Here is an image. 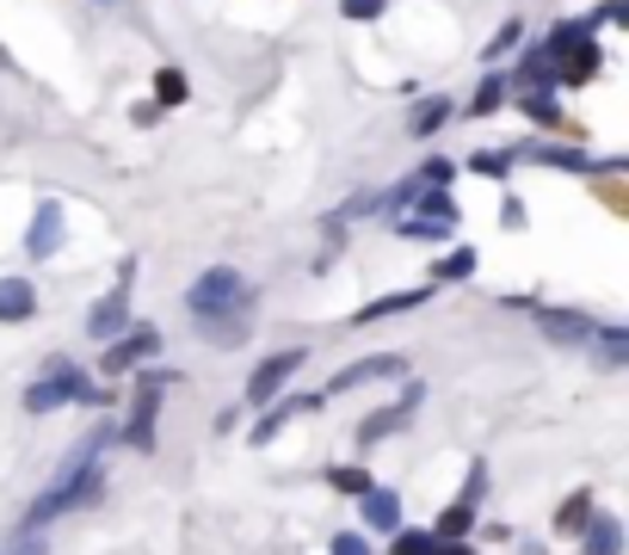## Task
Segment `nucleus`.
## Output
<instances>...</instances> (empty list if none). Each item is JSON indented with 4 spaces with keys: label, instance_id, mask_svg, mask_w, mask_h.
Returning <instances> with one entry per match:
<instances>
[{
    "label": "nucleus",
    "instance_id": "9b49d317",
    "mask_svg": "<svg viewBox=\"0 0 629 555\" xmlns=\"http://www.w3.org/2000/svg\"><path fill=\"white\" fill-rule=\"evenodd\" d=\"M87 333H94V340H118V333H130V296H124V284L94 309V315H87Z\"/></svg>",
    "mask_w": 629,
    "mask_h": 555
},
{
    "label": "nucleus",
    "instance_id": "58836bf2",
    "mask_svg": "<svg viewBox=\"0 0 629 555\" xmlns=\"http://www.w3.org/2000/svg\"><path fill=\"white\" fill-rule=\"evenodd\" d=\"M439 555H475L469 543H439Z\"/></svg>",
    "mask_w": 629,
    "mask_h": 555
},
{
    "label": "nucleus",
    "instance_id": "f257e3e1",
    "mask_svg": "<svg viewBox=\"0 0 629 555\" xmlns=\"http://www.w3.org/2000/svg\"><path fill=\"white\" fill-rule=\"evenodd\" d=\"M99 488H106V463H62V476L31 500L26 530L50 525V518H62V513H81L87 500H99Z\"/></svg>",
    "mask_w": 629,
    "mask_h": 555
},
{
    "label": "nucleus",
    "instance_id": "412c9836",
    "mask_svg": "<svg viewBox=\"0 0 629 555\" xmlns=\"http://www.w3.org/2000/svg\"><path fill=\"white\" fill-rule=\"evenodd\" d=\"M303 408H315V401H296V396H284V401H266V420H259L247 438H254V445H272V438H278V426H284V420H296Z\"/></svg>",
    "mask_w": 629,
    "mask_h": 555
},
{
    "label": "nucleus",
    "instance_id": "0eeeda50",
    "mask_svg": "<svg viewBox=\"0 0 629 555\" xmlns=\"http://www.w3.org/2000/svg\"><path fill=\"white\" fill-rule=\"evenodd\" d=\"M376 377H407V358H402V352H371V358H358L352 370L327 377V389H322V396L334 401V396H346V389H358V383H376Z\"/></svg>",
    "mask_w": 629,
    "mask_h": 555
},
{
    "label": "nucleus",
    "instance_id": "c85d7f7f",
    "mask_svg": "<svg viewBox=\"0 0 629 555\" xmlns=\"http://www.w3.org/2000/svg\"><path fill=\"white\" fill-rule=\"evenodd\" d=\"M420 198V179H402V185H389L383 198H376V216H395V211H407V204Z\"/></svg>",
    "mask_w": 629,
    "mask_h": 555
},
{
    "label": "nucleus",
    "instance_id": "20e7f679",
    "mask_svg": "<svg viewBox=\"0 0 629 555\" xmlns=\"http://www.w3.org/2000/svg\"><path fill=\"white\" fill-rule=\"evenodd\" d=\"M303 364H308V352H303V345H284V352L259 358V370L247 377V401H254V408L278 401V396H284V383H291V377H296Z\"/></svg>",
    "mask_w": 629,
    "mask_h": 555
},
{
    "label": "nucleus",
    "instance_id": "bb28decb",
    "mask_svg": "<svg viewBox=\"0 0 629 555\" xmlns=\"http://www.w3.org/2000/svg\"><path fill=\"white\" fill-rule=\"evenodd\" d=\"M439 124H451V99H426V106L407 118V130H414V136H432Z\"/></svg>",
    "mask_w": 629,
    "mask_h": 555
},
{
    "label": "nucleus",
    "instance_id": "4be33fe9",
    "mask_svg": "<svg viewBox=\"0 0 629 555\" xmlns=\"http://www.w3.org/2000/svg\"><path fill=\"white\" fill-rule=\"evenodd\" d=\"M587 345H599V364L605 370H623L629 364V328H592Z\"/></svg>",
    "mask_w": 629,
    "mask_h": 555
},
{
    "label": "nucleus",
    "instance_id": "393cba45",
    "mask_svg": "<svg viewBox=\"0 0 629 555\" xmlns=\"http://www.w3.org/2000/svg\"><path fill=\"white\" fill-rule=\"evenodd\" d=\"M389 555H439V537H432V530H395V537H389Z\"/></svg>",
    "mask_w": 629,
    "mask_h": 555
},
{
    "label": "nucleus",
    "instance_id": "72a5a7b5",
    "mask_svg": "<svg viewBox=\"0 0 629 555\" xmlns=\"http://www.w3.org/2000/svg\"><path fill=\"white\" fill-rule=\"evenodd\" d=\"M383 7H389V0H340V13H346V19H358V26L383 19Z\"/></svg>",
    "mask_w": 629,
    "mask_h": 555
},
{
    "label": "nucleus",
    "instance_id": "b1692460",
    "mask_svg": "<svg viewBox=\"0 0 629 555\" xmlns=\"http://www.w3.org/2000/svg\"><path fill=\"white\" fill-rule=\"evenodd\" d=\"M549 80H556V62H549L543 50H524V62H519V87H524V93H543Z\"/></svg>",
    "mask_w": 629,
    "mask_h": 555
},
{
    "label": "nucleus",
    "instance_id": "4468645a",
    "mask_svg": "<svg viewBox=\"0 0 629 555\" xmlns=\"http://www.w3.org/2000/svg\"><path fill=\"white\" fill-rule=\"evenodd\" d=\"M198 333L210 345H242L247 333H254V321H247L242 309H216V315H198Z\"/></svg>",
    "mask_w": 629,
    "mask_h": 555
},
{
    "label": "nucleus",
    "instance_id": "6ab92c4d",
    "mask_svg": "<svg viewBox=\"0 0 629 555\" xmlns=\"http://www.w3.org/2000/svg\"><path fill=\"white\" fill-rule=\"evenodd\" d=\"M432 291H389V296H376V303H364L352 321H389V315H407V309H420Z\"/></svg>",
    "mask_w": 629,
    "mask_h": 555
},
{
    "label": "nucleus",
    "instance_id": "f03ea898",
    "mask_svg": "<svg viewBox=\"0 0 629 555\" xmlns=\"http://www.w3.org/2000/svg\"><path fill=\"white\" fill-rule=\"evenodd\" d=\"M68 401H87V408H94L99 401L94 377L75 370L68 358H43V377L26 389V413H56V408H68Z\"/></svg>",
    "mask_w": 629,
    "mask_h": 555
},
{
    "label": "nucleus",
    "instance_id": "c756f323",
    "mask_svg": "<svg viewBox=\"0 0 629 555\" xmlns=\"http://www.w3.org/2000/svg\"><path fill=\"white\" fill-rule=\"evenodd\" d=\"M469 167L482 173V179H507V173H512V155H500V148H475V155H469Z\"/></svg>",
    "mask_w": 629,
    "mask_h": 555
},
{
    "label": "nucleus",
    "instance_id": "2f4dec72",
    "mask_svg": "<svg viewBox=\"0 0 629 555\" xmlns=\"http://www.w3.org/2000/svg\"><path fill=\"white\" fill-rule=\"evenodd\" d=\"M327 481H334V494H352V500H358V494H371V488H376V481L364 476V469H334V476H327Z\"/></svg>",
    "mask_w": 629,
    "mask_h": 555
},
{
    "label": "nucleus",
    "instance_id": "ddd939ff",
    "mask_svg": "<svg viewBox=\"0 0 629 555\" xmlns=\"http://www.w3.org/2000/svg\"><path fill=\"white\" fill-rule=\"evenodd\" d=\"M38 315V291H31V278H0V321L19 328V321Z\"/></svg>",
    "mask_w": 629,
    "mask_h": 555
},
{
    "label": "nucleus",
    "instance_id": "cd10ccee",
    "mask_svg": "<svg viewBox=\"0 0 629 555\" xmlns=\"http://www.w3.org/2000/svg\"><path fill=\"white\" fill-rule=\"evenodd\" d=\"M519 106H524V118H531V124H549V130L562 124V111H556V99H549V93H519Z\"/></svg>",
    "mask_w": 629,
    "mask_h": 555
},
{
    "label": "nucleus",
    "instance_id": "aec40b11",
    "mask_svg": "<svg viewBox=\"0 0 629 555\" xmlns=\"http://www.w3.org/2000/svg\"><path fill=\"white\" fill-rule=\"evenodd\" d=\"M469 530H475V506H469V500H451V506L439 513V525H432V537H439V543H469Z\"/></svg>",
    "mask_w": 629,
    "mask_h": 555
},
{
    "label": "nucleus",
    "instance_id": "c9c22d12",
    "mask_svg": "<svg viewBox=\"0 0 629 555\" xmlns=\"http://www.w3.org/2000/svg\"><path fill=\"white\" fill-rule=\"evenodd\" d=\"M623 13H629V0H605V7H599V13L587 19V26H629Z\"/></svg>",
    "mask_w": 629,
    "mask_h": 555
},
{
    "label": "nucleus",
    "instance_id": "473e14b6",
    "mask_svg": "<svg viewBox=\"0 0 629 555\" xmlns=\"http://www.w3.org/2000/svg\"><path fill=\"white\" fill-rule=\"evenodd\" d=\"M500 99H507V87H500V80H494V75H488V80H482V87H475V99H469V111H475V118H488V111H494V106H500Z\"/></svg>",
    "mask_w": 629,
    "mask_h": 555
},
{
    "label": "nucleus",
    "instance_id": "1a4fd4ad",
    "mask_svg": "<svg viewBox=\"0 0 629 555\" xmlns=\"http://www.w3.org/2000/svg\"><path fill=\"white\" fill-rule=\"evenodd\" d=\"M358 518H364V530H383V537H395V530H402V494H395V488L358 494Z\"/></svg>",
    "mask_w": 629,
    "mask_h": 555
},
{
    "label": "nucleus",
    "instance_id": "4c0bfd02",
    "mask_svg": "<svg viewBox=\"0 0 629 555\" xmlns=\"http://www.w3.org/2000/svg\"><path fill=\"white\" fill-rule=\"evenodd\" d=\"M13 555H43V537H31V530H26V537L13 543Z\"/></svg>",
    "mask_w": 629,
    "mask_h": 555
},
{
    "label": "nucleus",
    "instance_id": "7ed1b4c3",
    "mask_svg": "<svg viewBox=\"0 0 629 555\" xmlns=\"http://www.w3.org/2000/svg\"><path fill=\"white\" fill-rule=\"evenodd\" d=\"M247 303V278L235 265H210L198 284H186V309L191 315H216V309H242Z\"/></svg>",
    "mask_w": 629,
    "mask_h": 555
},
{
    "label": "nucleus",
    "instance_id": "2eb2a0df",
    "mask_svg": "<svg viewBox=\"0 0 629 555\" xmlns=\"http://www.w3.org/2000/svg\"><path fill=\"white\" fill-rule=\"evenodd\" d=\"M556 62H562V75H556V80H562V87H580V80H592L605 68V56H599V43H592V38H580L574 50H562Z\"/></svg>",
    "mask_w": 629,
    "mask_h": 555
},
{
    "label": "nucleus",
    "instance_id": "e433bc0d",
    "mask_svg": "<svg viewBox=\"0 0 629 555\" xmlns=\"http://www.w3.org/2000/svg\"><path fill=\"white\" fill-rule=\"evenodd\" d=\"M512 43H519V19H512V26H500V38L488 43V56H500V50H512Z\"/></svg>",
    "mask_w": 629,
    "mask_h": 555
},
{
    "label": "nucleus",
    "instance_id": "423d86ee",
    "mask_svg": "<svg viewBox=\"0 0 629 555\" xmlns=\"http://www.w3.org/2000/svg\"><path fill=\"white\" fill-rule=\"evenodd\" d=\"M155 352H161V333L155 328H130V333H118V340L106 345V364L99 370H106V377H130V370H142Z\"/></svg>",
    "mask_w": 629,
    "mask_h": 555
},
{
    "label": "nucleus",
    "instance_id": "5701e85b",
    "mask_svg": "<svg viewBox=\"0 0 629 555\" xmlns=\"http://www.w3.org/2000/svg\"><path fill=\"white\" fill-rule=\"evenodd\" d=\"M592 518V494L580 488V494H568L562 500V513H556V530H562V537H580V525H587Z\"/></svg>",
    "mask_w": 629,
    "mask_h": 555
},
{
    "label": "nucleus",
    "instance_id": "f704fd0d",
    "mask_svg": "<svg viewBox=\"0 0 629 555\" xmlns=\"http://www.w3.org/2000/svg\"><path fill=\"white\" fill-rule=\"evenodd\" d=\"M334 555H371V543L358 537V530H334V543H327Z\"/></svg>",
    "mask_w": 629,
    "mask_h": 555
},
{
    "label": "nucleus",
    "instance_id": "39448f33",
    "mask_svg": "<svg viewBox=\"0 0 629 555\" xmlns=\"http://www.w3.org/2000/svg\"><path fill=\"white\" fill-rule=\"evenodd\" d=\"M395 228H402L407 241H444V235L456 228V204H451V192H432V185H426V192L414 198V216H407V223H395Z\"/></svg>",
    "mask_w": 629,
    "mask_h": 555
},
{
    "label": "nucleus",
    "instance_id": "9d476101",
    "mask_svg": "<svg viewBox=\"0 0 629 555\" xmlns=\"http://www.w3.org/2000/svg\"><path fill=\"white\" fill-rule=\"evenodd\" d=\"M62 235H68V228H62V204L43 198L38 204V223L26 228V253H31V260H50V253L62 247Z\"/></svg>",
    "mask_w": 629,
    "mask_h": 555
},
{
    "label": "nucleus",
    "instance_id": "a878e982",
    "mask_svg": "<svg viewBox=\"0 0 629 555\" xmlns=\"http://www.w3.org/2000/svg\"><path fill=\"white\" fill-rule=\"evenodd\" d=\"M469 272H475V253L456 247V253H444V260L432 265V284H456V278H469Z\"/></svg>",
    "mask_w": 629,
    "mask_h": 555
},
{
    "label": "nucleus",
    "instance_id": "f3484780",
    "mask_svg": "<svg viewBox=\"0 0 629 555\" xmlns=\"http://www.w3.org/2000/svg\"><path fill=\"white\" fill-rule=\"evenodd\" d=\"M531 160H543V167H562V173H587V167L617 173V167H623V160H592L587 148H531Z\"/></svg>",
    "mask_w": 629,
    "mask_h": 555
},
{
    "label": "nucleus",
    "instance_id": "dca6fc26",
    "mask_svg": "<svg viewBox=\"0 0 629 555\" xmlns=\"http://www.w3.org/2000/svg\"><path fill=\"white\" fill-rule=\"evenodd\" d=\"M592 328H599V321L574 315V309H549V315H543V333H549L556 345H587Z\"/></svg>",
    "mask_w": 629,
    "mask_h": 555
},
{
    "label": "nucleus",
    "instance_id": "a211bd4d",
    "mask_svg": "<svg viewBox=\"0 0 629 555\" xmlns=\"http://www.w3.org/2000/svg\"><path fill=\"white\" fill-rule=\"evenodd\" d=\"M124 445H136V450H155V389H142V396H136V408H130V426H124Z\"/></svg>",
    "mask_w": 629,
    "mask_h": 555
},
{
    "label": "nucleus",
    "instance_id": "6e6552de",
    "mask_svg": "<svg viewBox=\"0 0 629 555\" xmlns=\"http://www.w3.org/2000/svg\"><path fill=\"white\" fill-rule=\"evenodd\" d=\"M420 401H426V383H407L395 408H383V413H376V420H364V426H358V445H376V438L402 432V426L414 420V408H420Z\"/></svg>",
    "mask_w": 629,
    "mask_h": 555
},
{
    "label": "nucleus",
    "instance_id": "f8f14e48",
    "mask_svg": "<svg viewBox=\"0 0 629 555\" xmlns=\"http://www.w3.org/2000/svg\"><path fill=\"white\" fill-rule=\"evenodd\" d=\"M623 549V525H617V513H592L587 525H580V555H617Z\"/></svg>",
    "mask_w": 629,
    "mask_h": 555
},
{
    "label": "nucleus",
    "instance_id": "7c9ffc66",
    "mask_svg": "<svg viewBox=\"0 0 629 555\" xmlns=\"http://www.w3.org/2000/svg\"><path fill=\"white\" fill-rule=\"evenodd\" d=\"M186 75H179V68H161V75H155V99H161V106H179V99H186Z\"/></svg>",
    "mask_w": 629,
    "mask_h": 555
}]
</instances>
